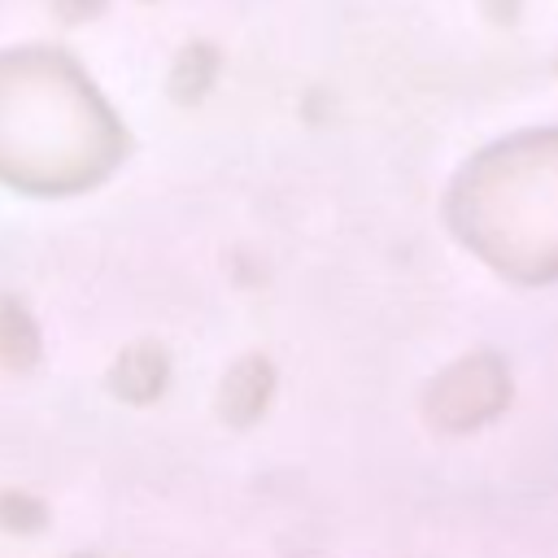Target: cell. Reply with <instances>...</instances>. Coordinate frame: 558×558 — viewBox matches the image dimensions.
I'll use <instances>...</instances> for the list:
<instances>
[{
    "mask_svg": "<svg viewBox=\"0 0 558 558\" xmlns=\"http://www.w3.org/2000/svg\"><path fill=\"white\" fill-rule=\"evenodd\" d=\"M214 74H218V48L214 44H187L170 70V96L179 105H196L214 87Z\"/></svg>",
    "mask_w": 558,
    "mask_h": 558,
    "instance_id": "6da1fadb",
    "label": "cell"
},
{
    "mask_svg": "<svg viewBox=\"0 0 558 558\" xmlns=\"http://www.w3.org/2000/svg\"><path fill=\"white\" fill-rule=\"evenodd\" d=\"M52 4V13L65 22V26H78V22H96L105 9H109V0H48Z\"/></svg>",
    "mask_w": 558,
    "mask_h": 558,
    "instance_id": "7a4b0ae2",
    "label": "cell"
},
{
    "mask_svg": "<svg viewBox=\"0 0 558 558\" xmlns=\"http://www.w3.org/2000/svg\"><path fill=\"white\" fill-rule=\"evenodd\" d=\"M480 13H484L493 26H514L519 13H523V0H480Z\"/></svg>",
    "mask_w": 558,
    "mask_h": 558,
    "instance_id": "3957f363",
    "label": "cell"
}]
</instances>
